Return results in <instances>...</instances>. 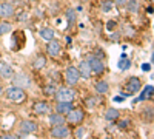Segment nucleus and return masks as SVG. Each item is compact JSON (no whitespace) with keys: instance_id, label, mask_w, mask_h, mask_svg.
<instances>
[{"instance_id":"32","label":"nucleus","mask_w":154,"mask_h":139,"mask_svg":"<svg viewBox=\"0 0 154 139\" xmlns=\"http://www.w3.org/2000/svg\"><path fill=\"white\" fill-rule=\"evenodd\" d=\"M94 56L103 60V59H105V53H103V49H102V48H96V49H94Z\"/></svg>"},{"instance_id":"38","label":"nucleus","mask_w":154,"mask_h":139,"mask_svg":"<svg viewBox=\"0 0 154 139\" xmlns=\"http://www.w3.org/2000/svg\"><path fill=\"white\" fill-rule=\"evenodd\" d=\"M2 88H3V87H2V85H0V96H2V94H3V90H2Z\"/></svg>"},{"instance_id":"20","label":"nucleus","mask_w":154,"mask_h":139,"mask_svg":"<svg viewBox=\"0 0 154 139\" xmlns=\"http://www.w3.org/2000/svg\"><path fill=\"white\" fill-rule=\"evenodd\" d=\"M40 37L43 40H51V39H54L56 37V31H54V28H51V27H43L42 30H40Z\"/></svg>"},{"instance_id":"12","label":"nucleus","mask_w":154,"mask_h":139,"mask_svg":"<svg viewBox=\"0 0 154 139\" xmlns=\"http://www.w3.org/2000/svg\"><path fill=\"white\" fill-rule=\"evenodd\" d=\"M12 79H14V85L20 87V88H29L31 87V79H29V76L28 74H25V73H20V74H14L12 76Z\"/></svg>"},{"instance_id":"19","label":"nucleus","mask_w":154,"mask_h":139,"mask_svg":"<svg viewBox=\"0 0 154 139\" xmlns=\"http://www.w3.org/2000/svg\"><path fill=\"white\" fill-rule=\"evenodd\" d=\"M108 90H109V84L106 82V81H97L96 84H94V91L97 93V94H105V93H108Z\"/></svg>"},{"instance_id":"16","label":"nucleus","mask_w":154,"mask_h":139,"mask_svg":"<svg viewBox=\"0 0 154 139\" xmlns=\"http://www.w3.org/2000/svg\"><path fill=\"white\" fill-rule=\"evenodd\" d=\"M53 110L60 113V115H68V113L72 110V102H56Z\"/></svg>"},{"instance_id":"27","label":"nucleus","mask_w":154,"mask_h":139,"mask_svg":"<svg viewBox=\"0 0 154 139\" xmlns=\"http://www.w3.org/2000/svg\"><path fill=\"white\" fill-rule=\"evenodd\" d=\"M112 6H114L112 0H102V2H100V9L103 12H109L112 9Z\"/></svg>"},{"instance_id":"14","label":"nucleus","mask_w":154,"mask_h":139,"mask_svg":"<svg viewBox=\"0 0 154 139\" xmlns=\"http://www.w3.org/2000/svg\"><path fill=\"white\" fill-rule=\"evenodd\" d=\"M77 70H79V74H80L82 79H89V77H91V74H93L91 67H89V64H88L86 59H83V60L80 62L79 67H77Z\"/></svg>"},{"instance_id":"2","label":"nucleus","mask_w":154,"mask_h":139,"mask_svg":"<svg viewBox=\"0 0 154 139\" xmlns=\"http://www.w3.org/2000/svg\"><path fill=\"white\" fill-rule=\"evenodd\" d=\"M54 100L56 102H74L75 100V91L69 87H57V90L54 93Z\"/></svg>"},{"instance_id":"4","label":"nucleus","mask_w":154,"mask_h":139,"mask_svg":"<svg viewBox=\"0 0 154 139\" xmlns=\"http://www.w3.org/2000/svg\"><path fill=\"white\" fill-rule=\"evenodd\" d=\"M85 119V111L82 108H74L68 113V115H65V121L66 124H71V125H79L82 124Z\"/></svg>"},{"instance_id":"17","label":"nucleus","mask_w":154,"mask_h":139,"mask_svg":"<svg viewBox=\"0 0 154 139\" xmlns=\"http://www.w3.org/2000/svg\"><path fill=\"white\" fill-rule=\"evenodd\" d=\"M83 104H85V107H86V108H94V107H97V105H100V104H102V97H100V94H97V93H96V96L85 97Z\"/></svg>"},{"instance_id":"30","label":"nucleus","mask_w":154,"mask_h":139,"mask_svg":"<svg viewBox=\"0 0 154 139\" xmlns=\"http://www.w3.org/2000/svg\"><path fill=\"white\" fill-rule=\"evenodd\" d=\"M128 125H130V119H123V121L117 122V128L119 130H125V128H128Z\"/></svg>"},{"instance_id":"36","label":"nucleus","mask_w":154,"mask_h":139,"mask_svg":"<svg viewBox=\"0 0 154 139\" xmlns=\"http://www.w3.org/2000/svg\"><path fill=\"white\" fill-rule=\"evenodd\" d=\"M125 97H126V96H123V97H122V96H116L114 100H116V102H122V100H125Z\"/></svg>"},{"instance_id":"31","label":"nucleus","mask_w":154,"mask_h":139,"mask_svg":"<svg viewBox=\"0 0 154 139\" xmlns=\"http://www.w3.org/2000/svg\"><path fill=\"white\" fill-rule=\"evenodd\" d=\"M14 17H16L19 22H23V20H26V19H28V12H26V11H20V12H19V16L14 14Z\"/></svg>"},{"instance_id":"3","label":"nucleus","mask_w":154,"mask_h":139,"mask_svg":"<svg viewBox=\"0 0 154 139\" xmlns=\"http://www.w3.org/2000/svg\"><path fill=\"white\" fill-rule=\"evenodd\" d=\"M35 131H38V124L35 121H31V119H23V121H20V133L17 136L19 137L28 136V134H32Z\"/></svg>"},{"instance_id":"7","label":"nucleus","mask_w":154,"mask_h":139,"mask_svg":"<svg viewBox=\"0 0 154 139\" xmlns=\"http://www.w3.org/2000/svg\"><path fill=\"white\" fill-rule=\"evenodd\" d=\"M80 81V74H79V70H77V67L71 65L65 70V82L68 87H74L77 85Z\"/></svg>"},{"instance_id":"39","label":"nucleus","mask_w":154,"mask_h":139,"mask_svg":"<svg viewBox=\"0 0 154 139\" xmlns=\"http://www.w3.org/2000/svg\"><path fill=\"white\" fill-rule=\"evenodd\" d=\"M29 2H37V0H29Z\"/></svg>"},{"instance_id":"18","label":"nucleus","mask_w":154,"mask_h":139,"mask_svg":"<svg viewBox=\"0 0 154 139\" xmlns=\"http://www.w3.org/2000/svg\"><path fill=\"white\" fill-rule=\"evenodd\" d=\"M45 65H46V56L45 54H37L32 60V68L38 71V70L45 68Z\"/></svg>"},{"instance_id":"28","label":"nucleus","mask_w":154,"mask_h":139,"mask_svg":"<svg viewBox=\"0 0 154 139\" xmlns=\"http://www.w3.org/2000/svg\"><path fill=\"white\" fill-rule=\"evenodd\" d=\"M131 67V62L126 59V54H122V59H120V62H119V68L120 70H128Z\"/></svg>"},{"instance_id":"26","label":"nucleus","mask_w":154,"mask_h":139,"mask_svg":"<svg viewBox=\"0 0 154 139\" xmlns=\"http://www.w3.org/2000/svg\"><path fill=\"white\" fill-rule=\"evenodd\" d=\"M152 97V85H148L145 88V91L142 93V96H140L137 100H134V102H139V100H145V99H151Z\"/></svg>"},{"instance_id":"25","label":"nucleus","mask_w":154,"mask_h":139,"mask_svg":"<svg viewBox=\"0 0 154 139\" xmlns=\"http://www.w3.org/2000/svg\"><path fill=\"white\" fill-rule=\"evenodd\" d=\"M56 90H57V87H56V84H48V85H45L43 87V94L46 96V97H53L54 96V93H56Z\"/></svg>"},{"instance_id":"10","label":"nucleus","mask_w":154,"mask_h":139,"mask_svg":"<svg viewBox=\"0 0 154 139\" xmlns=\"http://www.w3.org/2000/svg\"><path fill=\"white\" fill-rule=\"evenodd\" d=\"M49 134H51V137L60 139V137H69L71 131H69L66 124H60V125H54V127H51Z\"/></svg>"},{"instance_id":"40","label":"nucleus","mask_w":154,"mask_h":139,"mask_svg":"<svg viewBox=\"0 0 154 139\" xmlns=\"http://www.w3.org/2000/svg\"><path fill=\"white\" fill-rule=\"evenodd\" d=\"M83 2H85V0H83Z\"/></svg>"},{"instance_id":"33","label":"nucleus","mask_w":154,"mask_h":139,"mask_svg":"<svg viewBox=\"0 0 154 139\" xmlns=\"http://www.w3.org/2000/svg\"><path fill=\"white\" fill-rule=\"evenodd\" d=\"M116 28H117V23H116L114 20H109V22L106 23V30H108V31H116Z\"/></svg>"},{"instance_id":"34","label":"nucleus","mask_w":154,"mask_h":139,"mask_svg":"<svg viewBox=\"0 0 154 139\" xmlns=\"http://www.w3.org/2000/svg\"><path fill=\"white\" fill-rule=\"evenodd\" d=\"M126 2H128V0H112V3L117 6V8H125Z\"/></svg>"},{"instance_id":"11","label":"nucleus","mask_w":154,"mask_h":139,"mask_svg":"<svg viewBox=\"0 0 154 139\" xmlns=\"http://www.w3.org/2000/svg\"><path fill=\"white\" fill-rule=\"evenodd\" d=\"M16 14V8L12 3L5 2V3H0V19H12Z\"/></svg>"},{"instance_id":"15","label":"nucleus","mask_w":154,"mask_h":139,"mask_svg":"<svg viewBox=\"0 0 154 139\" xmlns=\"http://www.w3.org/2000/svg\"><path fill=\"white\" fill-rule=\"evenodd\" d=\"M16 74L14 68H12L9 64H2L0 65V77L8 81V79H12V76Z\"/></svg>"},{"instance_id":"21","label":"nucleus","mask_w":154,"mask_h":139,"mask_svg":"<svg viewBox=\"0 0 154 139\" xmlns=\"http://www.w3.org/2000/svg\"><path fill=\"white\" fill-rule=\"evenodd\" d=\"M120 118V111L119 110H116V108H106L105 111V119L108 122H114V121H117Z\"/></svg>"},{"instance_id":"29","label":"nucleus","mask_w":154,"mask_h":139,"mask_svg":"<svg viewBox=\"0 0 154 139\" xmlns=\"http://www.w3.org/2000/svg\"><path fill=\"white\" fill-rule=\"evenodd\" d=\"M85 131H86V128L83 127V125L79 124V125H77V130L74 131V136H75V137H83V133H85Z\"/></svg>"},{"instance_id":"24","label":"nucleus","mask_w":154,"mask_h":139,"mask_svg":"<svg viewBox=\"0 0 154 139\" xmlns=\"http://www.w3.org/2000/svg\"><path fill=\"white\" fill-rule=\"evenodd\" d=\"M125 8L128 9L130 14H137V11H139V2H137V0H128Z\"/></svg>"},{"instance_id":"22","label":"nucleus","mask_w":154,"mask_h":139,"mask_svg":"<svg viewBox=\"0 0 154 139\" xmlns=\"http://www.w3.org/2000/svg\"><path fill=\"white\" fill-rule=\"evenodd\" d=\"M11 31H12V23L8 22L6 19L0 20V36H5V34H8Z\"/></svg>"},{"instance_id":"8","label":"nucleus","mask_w":154,"mask_h":139,"mask_svg":"<svg viewBox=\"0 0 154 139\" xmlns=\"http://www.w3.org/2000/svg\"><path fill=\"white\" fill-rule=\"evenodd\" d=\"M32 111L34 115H38V116H46L53 111V105L46 100H35L32 104Z\"/></svg>"},{"instance_id":"23","label":"nucleus","mask_w":154,"mask_h":139,"mask_svg":"<svg viewBox=\"0 0 154 139\" xmlns=\"http://www.w3.org/2000/svg\"><path fill=\"white\" fill-rule=\"evenodd\" d=\"M66 20H68V28L71 30L72 27H74V23H75V19H77V14H75V9H72V8H69V9H66Z\"/></svg>"},{"instance_id":"35","label":"nucleus","mask_w":154,"mask_h":139,"mask_svg":"<svg viewBox=\"0 0 154 139\" xmlns=\"http://www.w3.org/2000/svg\"><path fill=\"white\" fill-rule=\"evenodd\" d=\"M112 34L109 36V39L112 40V42H117L119 39H120V33H114V31H111Z\"/></svg>"},{"instance_id":"1","label":"nucleus","mask_w":154,"mask_h":139,"mask_svg":"<svg viewBox=\"0 0 154 139\" xmlns=\"http://www.w3.org/2000/svg\"><path fill=\"white\" fill-rule=\"evenodd\" d=\"M5 97L12 104H23V102H26L28 94L23 88H20L17 85H11L5 90Z\"/></svg>"},{"instance_id":"13","label":"nucleus","mask_w":154,"mask_h":139,"mask_svg":"<svg viewBox=\"0 0 154 139\" xmlns=\"http://www.w3.org/2000/svg\"><path fill=\"white\" fill-rule=\"evenodd\" d=\"M48 122H49L51 127H54V125H60V124H66L65 115H60V113H57V111L53 110L48 115Z\"/></svg>"},{"instance_id":"5","label":"nucleus","mask_w":154,"mask_h":139,"mask_svg":"<svg viewBox=\"0 0 154 139\" xmlns=\"http://www.w3.org/2000/svg\"><path fill=\"white\" fill-rule=\"evenodd\" d=\"M86 60H88L89 67H91L93 74H97V76L103 74V71H105V64H103V60H102V59L96 57L94 54H88V56H86Z\"/></svg>"},{"instance_id":"37","label":"nucleus","mask_w":154,"mask_h":139,"mask_svg":"<svg viewBox=\"0 0 154 139\" xmlns=\"http://www.w3.org/2000/svg\"><path fill=\"white\" fill-rule=\"evenodd\" d=\"M149 68H151V67H149V65H146V64H145V65L142 67V70H143V71H148Z\"/></svg>"},{"instance_id":"9","label":"nucleus","mask_w":154,"mask_h":139,"mask_svg":"<svg viewBox=\"0 0 154 139\" xmlns=\"http://www.w3.org/2000/svg\"><path fill=\"white\" fill-rule=\"evenodd\" d=\"M45 51H46V54H48L49 57H59V56L62 54V45H60V42L54 37V39H51V40L46 42Z\"/></svg>"},{"instance_id":"6","label":"nucleus","mask_w":154,"mask_h":139,"mask_svg":"<svg viewBox=\"0 0 154 139\" xmlns=\"http://www.w3.org/2000/svg\"><path fill=\"white\" fill-rule=\"evenodd\" d=\"M140 90H142V81H140L139 77H136V76H131V77L125 82V91H126L125 94L126 96L136 94Z\"/></svg>"}]
</instances>
